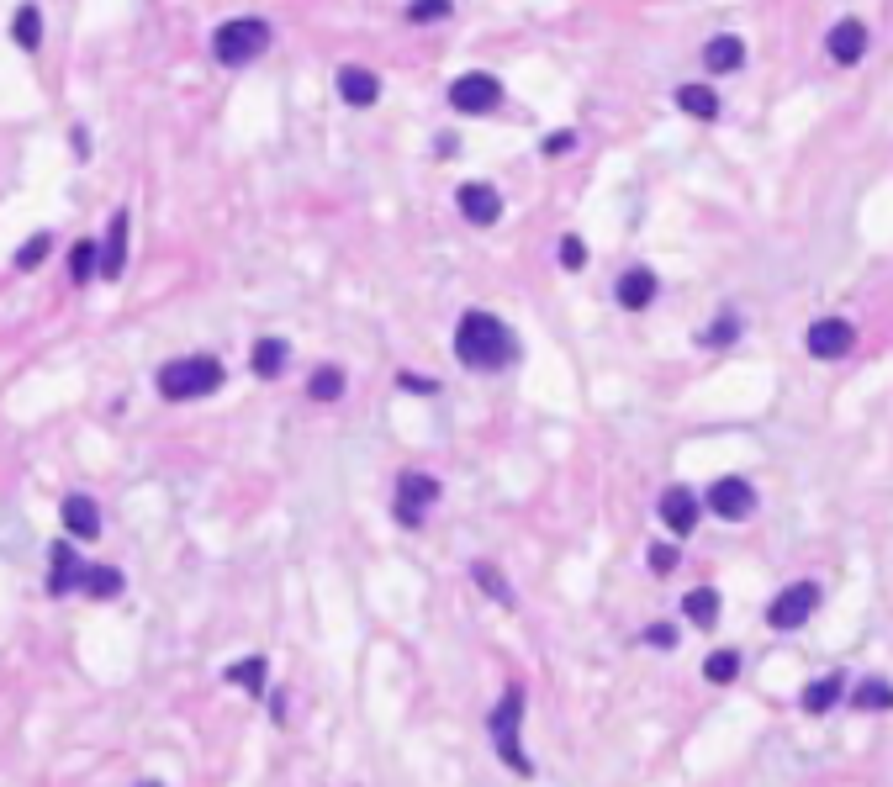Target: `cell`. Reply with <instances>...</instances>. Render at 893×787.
Masks as SVG:
<instances>
[{"instance_id":"6da1fadb","label":"cell","mask_w":893,"mask_h":787,"mask_svg":"<svg viewBox=\"0 0 893 787\" xmlns=\"http://www.w3.org/2000/svg\"><path fill=\"white\" fill-rule=\"evenodd\" d=\"M455 360L465 370H508L518 360V339L513 328L492 312H465L455 328Z\"/></svg>"},{"instance_id":"7a4b0ae2","label":"cell","mask_w":893,"mask_h":787,"mask_svg":"<svg viewBox=\"0 0 893 787\" xmlns=\"http://www.w3.org/2000/svg\"><path fill=\"white\" fill-rule=\"evenodd\" d=\"M487 735H492L497 761L508 766L513 777H534V761L524 751V687H518V682L502 692V703L487 714Z\"/></svg>"},{"instance_id":"3957f363","label":"cell","mask_w":893,"mask_h":787,"mask_svg":"<svg viewBox=\"0 0 893 787\" xmlns=\"http://www.w3.org/2000/svg\"><path fill=\"white\" fill-rule=\"evenodd\" d=\"M222 386V365L212 354H185V360H170L159 370V397L164 402H196V397H212Z\"/></svg>"},{"instance_id":"277c9868","label":"cell","mask_w":893,"mask_h":787,"mask_svg":"<svg viewBox=\"0 0 893 787\" xmlns=\"http://www.w3.org/2000/svg\"><path fill=\"white\" fill-rule=\"evenodd\" d=\"M265 48H270V22L265 16H233V22H222L212 32V53H217L222 69H244Z\"/></svg>"},{"instance_id":"5b68a950","label":"cell","mask_w":893,"mask_h":787,"mask_svg":"<svg viewBox=\"0 0 893 787\" xmlns=\"http://www.w3.org/2000/svg\"><path fill=\"white\" fill-rule=\"evenodd\" d=\"M814 608H820V582H793V587H783L772 597V608H767V624L772 629H804L809 618H814Z\"/></svg>"},{"instance_id":"8992f818","label":"cell","mask_w":893,"mask_h":787,"mask_svg":"<svg viewBox=\"0 0 893 787\" xmlns=\"http://www.w3.org/2000/svg\"><path fill=\"white\" fill-rule=\"evenodd\" d=\"M444 486L434 476H423V471H402L397 476V523H407V529H418L423 523V508H434Z\"/></svg>"},{"instance_id":"52a82bcc","label":"cell","mask_w":893,"mask_h":787,"mask_svg":"<svg viewBox=\"0 0 893 787\" xmlns=\"http://www.w3.org/2000/svg\"><path fill=\"white\" fill-rule=\"evenodd\" d=\"M497 101H502V85L487 69H471V74H460V80L450 85V106L460 111V117H481V111H492Z\"/></svg>"},{"instance_id":"ba28073f","label":"cell","mask_w":893,"mask_h":787,"mask_svg":"<svg viewBox=\"0 0 893 787\" xmlns=\"http://www.w3.org/2000/svg\"><path fill=\"white\" fill-rule=\"evenodd\" d=\"M703 502H709V513L740 523V518H751V513H756V486H751L746 476H719L709 492H703Z\"/></svg>"},{"instance_id":"9c48e42d","label":"cell","mask_w":893,"mask_h":787,"mask_svg":"<svg viewBox=\"0 0 893 787\" xmlns=\"http://www.w3.org/2000/svg\"><path fill=\"white\" fill-rule=\"evenodd\" d=\"M804 344L814 360H846L851 349H857V328L846 323V317H820V323H809Z\"/></svg>"},{"instance_id":"30bf717a","label":"cell","mask_w":893,"mask_h":787,"mask_svg":"<svg viewBox=\"0 0 893 787\" xmlns=\"http://www.w3.org/2000/svg\"><path fill=\"white\" fill-rule=\"evenodd\" d=\"M656 513H661L666 529H672V534L682 539V534H693V529H698V518H703V497H693L687 486H666L661 502H656Z\"/></svg>"},{"instance_id":"8fae6325","label":"cell","mask_w":893,"mask_h":787,"mask_svg":"<svg viewBox=\"0 0 893 787\" xmlns=\"http://www.w3.org/2000/svg\"><path fill=\"white\" fill-rule=\"evenodd\" d=\"M85 571H90V566H80L74 545H69V539H59V545H53V555H48V592H53V597L85 592Z\"/></svg>"},{"instance_id":"7c38bea8","label":"cell","mask_w":893,"mask_h":787,"mask_svg":"<svg viewBox=\"0 0 893 787\" xmlns=\"http://www.w3.org/2000/svg\"><path fill=\"white\" fill-rule=\"evenodd\" d=\"M455 201H460V217H465V222H476V228H492V222L502 217V196L492 191V185H481V180L460 185Z\"/></svg>"},{"instance_id":"4fadbf2b","label":"cell","mask_w":893,"mask_h":787,"mask_svg":"<svg viewBox=\"0 0 893 787\" xmlns=\"http://www.w3.org/2000/svg\"><path fill=\"white\" fill-rule=\"evenodd\" d=\"M59 518H64L69 539H96L101 534V508H96V497H85V492H69L59 502Z\"/></svg>"},{"instance_id":"5bb4252c","label":"cell","mask_w":893,"mask_h":787,"mask_svg":"<svg viewBox=\"0 0 893 787\" xmlns=\"http://www.w3.org/2000/svg\"><path fill=\"white\" fill-rule=\"evenodd\" d=\"M613 296H619V307H624V312H645V307L661 296V280L650 275L645 265H635V270H624V275H619V286H613Z\"/></svg>"},{"instance_id":"9a60e30c","label":"cell","mask_w":893,"mask_h":787,"mask_svg":"<svg viewBox=\"0 0 893 787\" xmlns=\"http://www.w3.org/2000/svg\"><path fill=\"white\" fill-rule=\"evenodd\" d=\"M825 48H830L835 64H857L862 53H867V27L857 22V16H846V22L830 27V43H825Z\"/></svg>"},{"instance_id":"2e32d148","label":"cell","mask_w":893,"mask_h":787,"mask_svg":"<svg viewBox=\"0 0 893 787\" xmlns=\"http://www.w3.org/2000/svg\"><path fill=\"white\" fill-rule=\"evenodd\" d=\"M740 64H746V43H740L735 32H719L703 43V69L709 74H735Z\"/></svg>"},{"instance_id":"e0dca14e","label":"cell","mask_w":893,"mask_h":787,"mask_svg":"<svg viewBox=\"0 0 893 787\" xmlns=\"http://www.w3.org/2000/svg\"><path fill=\"white\" fill-rule=\"evenodd\" d=\"M127 212H111V228H106V243H101V275L117 280L127 270Z\"/></svg>"},{"instance_id":"ac0fdd59","label":"cell","mask_w":893,"mask_h":787,"mask_svg":"<svg viewBox=\"0 0 893 787\" xmlns=\"http://www.w3.org/2000/svg\"><path fill=\"white\" fill-rule=\"evenodd\" d=\"M339 96H344L349 106H370V101L381 96V80H376L365 64H344V69H339Z\"/></svg>"},{"instance_id":"d6986e66","label":"cell","mask_w":893,"mask_h":787,"mask_svg":"<svg viewBox=\"0 0 893 787\" xmlns=\"http://www.w3.org/2000/svg\"><path fill=\"white\" fill-rule=\"evenodd\" d=\"M841 692H846V677H841V671H830V677H814V682L804 687L798 708H804V714H830V708L841 703Z\"/></svg>"},{"instance_id":"ffe728a7","label":"cell","mask_w":893,"mask_h":787,"mask_svg":"<svg viewBox=\"0 0 893 787\" xmlns=\"http://www.w3.org/2000/svg\"><path fill=\"white\" fill-rule=\"evenodd\" d=\"M851 708H857V714H888V708H893V682L862 677L857 692H851Z\"/></svg>"},{"instance_id":"44dd1931","label":"cell","mask_w":893,"mask_h":787,"mask_svg":"<svg viewBox=\"0 0 893 787\" xmlns=\"http://www.w3.org/2000/svg\"><path fill=\"white\" fill-rule=\"evenodd\" d=\"M286 360H291V349H286L281 339H259L254 354H249V370H254L259 381H275V376L286 370Z\"/></svg>"},{"instance_id":"7402d4cb","label":"cell","mask_w":893,"mask_h":787,"mask_svg":"<svg viewBox=\"0 0 893 787\" xmlns=\"http://www.w3.org/2000/svg\"><path fill=\"white\" fill-rule=\"evenodd\" d=\"M682 613H687V624L714 629V624H719V592H714V587H693V592L682 597Z\"/></svg>"},{"instance_id":"603a6c76","label":"cell","mask_w":893,"mask_h":787,"mask_svg":"<svg viewBox=\"0 0 893 787\" xmlns=\"http://www.w3.org/2000/svg\"><path fill=\"white\" fill-rule=\"evenodd\" d=\"M11 43L27 48V53H37V43H43V11H37V6H16V16H11Z\"/></svg>"},{"instance_id":"cb8c5ba5","label":"cell","mask_w":893,"mask_h":787,"mask_svg":"<svg viewBox=\"0 0 893 787\" xmlns=\"http://www.w3.org/2000/svg\"><path fill=\"white\" fill-rule=\"evenodd\" d=\"M677 106L687 111V117H703V122L719 117V96H714L709 85H682V90H677Z\"/></svg>"},{"instance_id":"d4e9b609","label":"cell","mask_w":893,"mask_h":787,"mask_svg":"<svg viewBox=\"0 0 893 787\" xmlns=\"http://www.w3.org/2000/svg\"><path fill=\"white\" fill-rule=\"evenodd\" d=\"M265 677H270V666L259 661V655H244V661H233V666H228V682H233V687H244V692H254V698L265 692Z\"/></svg>"},{"instance_id":"484cf974","label":"cell","mask_w":893,"mask_h":787,"mask_svg":"<svg viewBox=\"0 0 893 787\" xmlns=\"http://www.w3.org/2000/svg\"><path fill=\"white\" fill-rule=\"evenodd\" d=\"M96 270H101V243L80 238V243L69 249V280H74V286H85V280L96 275Z\"/></svg>"},{"instance_id":"4316f807","label":"cell","mask_w":893,"mask_h":787,"mask_svg":"<svg viewBox=\"0 0 893 787\" xmlns=\"http://www.w3.org/2000/svg\"><path fill=\"white\" fill-rule=\"evenodd\" d=\"M307 397H312V402H339V397H344V370H339V365H323V370H312V381H307Z\"/></svg>"},{"instance_id":"83f0119b","label":"cell","mask_w":893,"mask_h":787,"mask_svg":"<svg viewBox=\"0 0 893 787\" xmlns=\"http://www.w3.org/2000/svg\"><path fill=\"white\" fill-rule=\"evenodd\" d=\"M471 576H476V587L487 592V597H497L502 608H513V603H518V597H513V587L502 582V571H497V566H487V560H476V566H471Z\"/></svg>"},{"instance_id":"f1b7e54d","label":"cell","mask_w":893,"mask_h":787,"mask_svg":"<svg viewBox=\"0 0 893 787\" xmlns=\"http://www.w3.org/2000/svg\"><path fill=\"white\" fill-rule=\"evenodd\" d=\"M85 592L101 597V603H106V597H117V592H122V571H117V566H90V571H85Z\"/></svg>"},{"instance_id":"f546056e","label":"cell","mask_w":893,"mask_h":787,"mask_svg":"<svg viewBox=\"0 0 893 787\" xmlns=\"http://www.w3.org/2000/svg\"><path fill=\"white\" fill-rule=\"evenodd\" d=\"M703 677L719 682V687H730V682L740 677V655H735V650H714L709 661H703Z\"/></svg>"},{"instance_id":"4dcf8cb0","label":"cell","mask_w":893,"mask_h":787,"mask_svg":"<svg viewBox=\"0 0 893 787\" xmlns=\"http://www.w3.org/2000/svg\"><path fill=\"white\" fill-rule=\"evenodd\" d=\"M48 249H53V238L48 233H37V238H27L22 249H16V270H37L48 259Z\"/></svg>"},{"instance_id":"1f68e13d","label":"cell","mask_w":893,"mask_h":787,"mask_svg":"<svg viewBox=\"0 0 893 787\" xmlns=\"http://www.w3.org/2000/svg\"><path fill=\"white\" fill-rule=\"evenodd\" d=\"M439 16H450V0H413L407 6V22H439Z\"/></svg>"},{"instance_id":"d6a6232c","label":"cell","mask_w":893,"mask_h":787,"mask_svg":"<svg viewBox=\"0 0 893 787\" xmlns=\"http://www.w3.org/2000/svg\"><path fill=\"white\" fill-rule=\"evenodd\" d=\"M582 265H587V243L576 233H566L561 238V270H582Z\"/></svg>"},{"instance_id":"836d02e7","label":"cell","mask_w":893,"mask_h":787,"mask_svg":"<svg viewBox=\"0 0 893 787\" xmlns=\"http://www.w3.org/2000/svg\"><path fill=\"white\" fill-rule=\"evenodd\" d=\"M677 545H650V555H645V566L656 571V576H666V571H677Z\"/></svg>"},{"instance_id":"e575fe53","label":"cell","mask_w":893,"mask_h":787,"mask_svg":"<svg viewBox=\"0 0 893 787\" xmlns=\"http://www.w3.org/2000/svg\"><path fill=\"white\" fill-rule=\"evenodd\" d=\"M735 333H740V323H735V317H730V312H724V317H719V323H714V328H703V333H698V344H730V339H735Z\"/></svg>"},{"instance_id":"d590c367","label":"cell","mask_w":893,"mask_h":787,"mask_svg":"<svg viewBox=\"0 0 893 787\" xmlns=\"http://www.w3.org/2000/svg\"><path fill=\"white\" fill-rule=\"evenodd\" d=\"M645 645L672 650V645H677V629H672V624H650V629H645Z\"/></svg>"},{"instance_id":"8d00e7d4","label":"cell","mask_w":893,"mask_h":787,"mask_svg":"<svg viewBox=\"0 0 893 787\" xmlns=\"http://www.w3.org/2000/svg\"><path fill=\"white\" fill-rule=\"evenodd\" d=\"M566 148H576V133H550L545 138V154H566Z\"/></svg>"},{"instance_id":"74e56055","label":"cell","mask_w":893,"mask_h":787,"mask_svg":"<svg viewBox=\"0 0 893 787\" xmlns=\"http://www.w3.org/2000/svg\"><path fill=\"white\" fill-rule=\"evenodd\" d=\"M397 386H402V391H434V381H418V376H407V370L397 376Z\"/></svg>"},{"instance_id":"f35d334b","label":"cell","mask_w":893,"mask_h":787,"mask_svg":"<svg viewBox=\"0 0 893 787\" xmlns=\"http://www.w3.org/2000/svg\"><path fill=\"white\" fill-rule=\"evenodd\" d=\"M143 787H159V782H143Z\"/></svg>"}]
</instances>
